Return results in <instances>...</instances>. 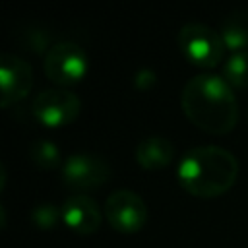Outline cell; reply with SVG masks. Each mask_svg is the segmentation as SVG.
Instances as JSON below:
<instances>
[{"label":"cell","instance_id":"12","mask_svg":"<svg viewBox=\"0 0 248 248\" xmlns=\"http://www.w3.org/2000/svg\"><path fill=\"white\" fill-rule=\"evenodd\" d=\"M29 159L33 161L35 167H39L43 170H52V169H58L60 165H64L58 145L45 138H37L29 145Z\"/></svg>","mask_w":248,"mask_h":248},{"label":"cell","instance_id":"13","mask_svg":"<svg viewBox=\"0 0 248 248\" xmlns=\"http://www.w3.org/2000/svg\"><path fill=\"white\" fill-rule=\"evenodd\" d=\"M223 78L234 89H248V50L234 52L225 60Z\"/></svg>","mask_w":248,"mask_h":248},{"label":"cell","instance_id":"9","mask_svg":"<svg viewBox=\"0 0 248 248\" xmlns=\"http://www.w3.org/2000/svg\"><path fill=\"white\" fill-rule=\"evenodd\" d=\"M60 211H62V221L66 223V227L74 231L76 234H83V236L95 234L101 229V223L105 217L97 202L81 194L70 196L60 205Z\"/></svg>","mask_w":248,"mask_h":248},{"label":"cell","instance_id":"1","mask_svg":"<svg viewBox=\"0 0 248 248\" xmlns=\"http://www.w3.org/2000/svg\"><path fill=\"white\" fill-rule=\"evenodd\" d=\"M184 116L211 136H225L238 122V101L221 76L200 74L190 78L180 93Z\"/></svg>","mask_w":248,"mask_h":248},{"label":"cell","instance_id":"8","mask_svg":"<svg viewBox=\"0 0 248 248\" xmlns=\"http://www.w3.org/2000/svg\"><path fill=\"white\" fill-rule=\"evenodd\" d=\"M0 105L8 108L19 101H23L33 87V68L23 58L2 52L0 54Z\"/></svg>","mask_w":248,"mask_h":248},{"label":"cell","instance_id":"2","mask_svg":"<svg viewBox=\"0 0 248 248\" xmlns=\"http://www.w3.org/2000/svg\"><path fill=\"white\" fill-rule=\"evenodd\" d=\"M176 178L182 190L196 198H217L234 186L238 161L225 147L198 145L180 157Z\"/></svg>","mask_w":248,"mask_h":248},{"label":"cell","instance_id":"7","mask_svg":"<svg viewBox=\"0 0 248 248\" xmlns=\"http://www.w3.org/2000/svg\"><path fill=\"white\" fill-rule=\"evenodd\" d=\"M105 219L120 234H136L147 223V205L143 198L132 190H114L103 207Z\"/></svg>","mask_w":248,"mask_h":248},{"label":"cell","instance_id":"6","mask_svg":"<svg viewBox=\"0 0 248 248\" xmlns=\"http://www.w3.org/2000/svg\"><path fill=\"white\" fill-rule=\"evenodd\" d=\"M33 116L46 128H62L72 124L81 110V101L76 93L64 87H50L37 93L31 105Z\"/></svg>","mask_w":248,"mask_h":248},{"label":"cell","instance_id":"4","mask_svg":"<svg viewBox=\"0 0 248 248\" xmlns=\"http://www.w3.org/2000/svg\"><path fill=\"white\" fill-rule=\"evenodd\" d=\"M60 178L68 190L85 196L110 180V165L99 153H72L62 165Z\"/></svg>","mask_w":248,"mask_h":248},{"label":"cell","instance_id":"11","mask_svg":"<svg viewBox=\"0 0 248 248\" xmlns=\"http://www.w3.org/2000/svg\"><path fill=\"white\" fill-rule=\"evenodd\" d=\"M221 39L229 50L244 52L248 50V10H234L221 21Z\"/></svg>","mask_w":248,"mask_h":248},{"label":"cell","instance_id":"3","mask_svg":"<svg viewBox=\"0 0 248 248\" xmlns=\"http://www.w3.org/2000/svg\"><path fill=\"white\" fill-rule=\"evenodd\" d=\"M176 45L182 56L192 66H198L203 70H211L217 64H221L227 50L221 39V33L198 21H190L180 27L176 35Z\"/></svg>","mask_w":248,"mask_h":248},{"label":"cell","instance_id":"14","mask_svg":"<svg viewBox=\"0 0 248 248\" xmlns=\"http://www.w3.org/2000/svg\"><path fill=\"white\" fill-rule=\"evenodd\" d=\"M29 217H31V221L39 227V229H52L60 219H62V211H60V207H56L54 203H50V202H43V203H37L33 209H31V213H29Z\"/></svg>","mask_w":248,"mask_h":248},{"label":"cell","instance_id":"5","mask_svg":"<svg viewBox=\"0 0 248 248\" xmlns=\"http://www.w3.org/2000/svg\"><path fill=\"white\" fill-rule=\"evenodd\" d=\"M87 68L89 64L85 50L72 41L54 43L45 54L43 62L45 76L58 87H70L79 83L85 78Z\"/></svg>","mask_w":248,"mask_h":248},{"label":"cell","instance_id":"10","mask_svg":"<svg viewBox=\"0 0 248 248\" xmlns=\"http://www.w3.org/2000/svg\"><path fill=\"white\" fill-rule=\"evenodd\" d=\"M174 159V145L161 136L143 138L136 145V161L145 170H161Z\"/></svg>","mask_w":248,"mask_h":248}]
</instances>
